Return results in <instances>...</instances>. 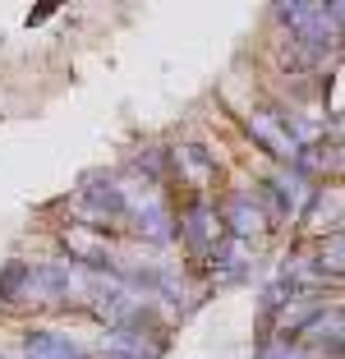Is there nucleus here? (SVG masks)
Listing matches in <instances>:
<instances>
[{
    "instance_id": "1",
    "label": "nucleus",
    "mask_w": 345,
    "mask_h": 359,
    "mask_svg": "<svg viewBox=\"0 0 345 359\" xmlns=\"http://www.w3.org/2000/svg\"><path fill=\"white\" fill-rule=\"evenodd\" d=\"M166 346H170V337L161 332L157 318H152V323H138V327L111 323V327L102 332V341H97L93 359H161Z\"/></svg>"
},
{
    "instance_id": "2",
    "label": "nucleus",
    "mask_w": 345,
    "mask_h": 359,
    "mask_svg": "<svg viewBox=\"0 0 345 359\" xmlns=\"http://www.w3.org/2000/svg\"><path fill=\"white\" fill-rule=\"evenodd\" d=\"M175 240H184V249H194V254H203V258L226 240L221 212H217V203H212L208 194H194V198L184 203V212L175 217Z\"/></svg>"
},
{
    "instance_id": "3",
    "label": "nucleus",
    "mask_w": 345,
    "mask_h": 359,
    "mask_svg": "<svg viewBox=\"0 0 345 359\" xmlns=\"http://www.w3.org/2000/svg\"><path fill=\"white\" fill-rule=\"evenodd\" d=\"M221 226H226V235L230 240H253V235H262L267 231V212H262V203L253 198V194H244V189H235V194H226L221 198Z\"/></svg>"
},
{
    "instance_id": "4",
    "label": "nucleus",
    "mask_w": 345,
    "mask_h": 359,
    "mask_svg": "<svg viewBox=\"0 0 345 359\" xmlns=\"http://www.w3.org/2000/svg\"><path fill=\"white\" fill-rule=\"evenodd\" d=\"M19 359H93V350H83L74 337L51 327H23L19 332Z\"/></svg>"
},
{
    "instance_id": "5",
    "label": "nucleus",
    "mask_w": 345,
    "mask_h": 359,
    "mask_svg": "<svg viewBox=\"0 0 345 359\" xmlns=\"http://www.w3.org/2000/svg\"><path fill=\"white\" fill-rule=\"evenodd\" d=\"M170 166H175V175L184 180V184H194L198 194L217 184V157H212L203 143H180V148H170Z\"/></svg>"
},
{
    "instance_id": "6",
    "label": "nucleus",
    "mask_w": 345,
    "mask_h": 359,
    "mask_svg": "<svg viewBox=\"0 0 345 359\" xmlns=\"http://www.w3.org/2000/svg\"><path fill=\"white\" fill-rule=\"evenodd\" d=\"M203 263H208V272L217 276V285H235V281H244V276H249V254H244V240H221L217 249H212L208 258H203Z\"/></svg>"
},
{
    "instance_id": "7",
    "label": "nucleus",
    "mask_w": 345,
    "mask_h": 359,
    "mask_svg": "<svg viewBox=\"0 0 345 359\" xmlns=\"http://www.w3.org/2000/svg\"><path fill=\"white\" fill-rule=\"evenodd\" d=\"M23 285H28V263L10 258L0 267V304L5 309H23Z\"/></svg>"
},
{
    "instance_id": "8",
    "label": "nucleus",
    "mask_w": 345,
    "mask_h": 359,
    "mask_svg": "<svg viewBox=\"0 0 345 359\" xmlns=\"http://www.w3.org/2000/svg\"><path fill=\"white\" fill-rule=\"evenodd\" d=\"M55 5H60V0H42V5H37V10H32V14H28V28H32V23H42V19H46V14H51V10H55Z\"/></svg>"
},
{
    "instance_id": "9",
    "label": "nucleus",
    "mask_w": 345,
    "mask_h": 359,
    "mask_svg": "<svg viewBox=\"0 0 345 359\" xmlns=\"http://www.w3.org/2000/svg\"><path fill=\"white\" fill-rule=\"evenodd\" d=\"M0 359H5V355H0Z\"/></svg>"
}]
</instances>
